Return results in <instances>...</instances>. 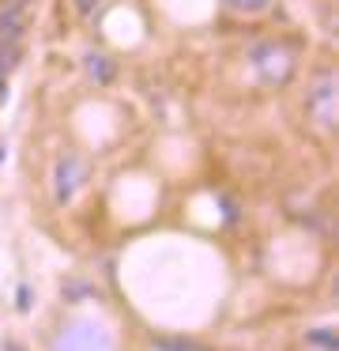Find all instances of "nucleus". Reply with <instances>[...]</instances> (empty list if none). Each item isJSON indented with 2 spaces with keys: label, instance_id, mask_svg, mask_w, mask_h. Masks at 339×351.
Instances as JSON below:
<instances>
[{
  "label": "nucleus",
  "instance_id": "nucleus-4",
  "mask_svg": "<svg viewBox=\"0 0 339 351\" xmlns=\"http://www.w3.org/2000/svg\"><path fill=\"white\" fill-rule=\"evenodd\" d=\"M79 182H83V162L75 159V155H64V159L57 162V200L60 204L75 197Z\"/></svg>",
  "mask_w": 339,
  "mask_h": 351
},
{
  "label": "nucleus",
  "instance_id": "nucleus-2",
  "mask_svg": "<svg viewBox=\"0 0 339 351\" xmlns=\"http://www.w3.org/2000/svg\"><path fill=\"white\" fill-rule=\"evenodd\" d=\"M256 69H260V76L268 80V84H286V76L294 72V53L286 46H279V42H268V46H260L253 53Z\"/></svg>",
  "mask_w": 339,
  "mask_h": 351
},
{
  "label": "nucleus",
  "instance_id": "nucleus-5",
  "mask_svg": "<svg viewBox=\"0 0 339 351\" xmlns=\"http://www.w3.org/2000/svg\"><path fill=\"white\" fill-rule=\"evenodd\" d=\"M230 8H238V12H264V8H268V0H230Z\"/></svg>",
  "mask_w": 339,
  "mask_h": 351
},
{
  "label": "nucleus",
  "instance_id": "nucleus-3",
  "mask_svg": "<svg viewBox=\"0 0 339 351\" xmlns=\"http://www.w3.org/2000/svg\"><path fill=\"white\" fill-rule=\"evenodd\" d=\"M305 106H309V114H313L324 129L336 125V76H331V72H324V76L316 80V87L309 91Z\"/></svg>",
  "mask_w": 339,
  "mask_h": 351
},
{
  "label": "nucleus",
  "instance_id": "nucleus-1",
  "mask_svg": "<svg viewBox=\"0 0 339 351\" xmlns=\"http://www.w3.org/2000/svg\"><path fill=\"white\" fill-rule=\"evenodd\" d=\"M53 351H117V348H113V336L105 332V325H98L90 317H75L60 328Z\"/></svg>",
  "mask_w": 339,
  "mask_h": 351
}]
</instances>
